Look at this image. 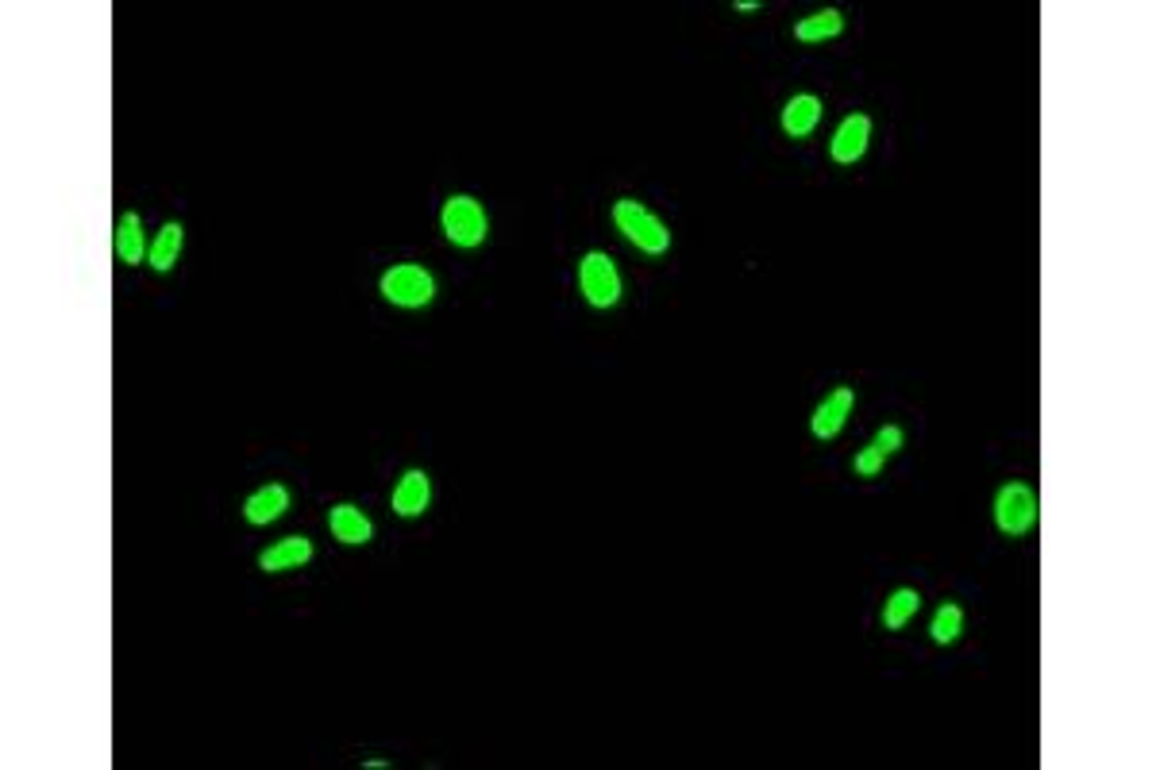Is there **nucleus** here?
Returning a JSON list of instances; mask_svg holds the SVG:
<instances>
[{
  "instance_id": "1",
  "label": "nucleus",
  "mask_w": 1156,
  "mask_h": 770,
  "mask_svg": "<svg viewBox=\"0 0 1156 770\" xmlns=\"http://www.w3.org/2000/svg\"><path fill=\"white\" fill-rule=\"evenodd\" d=\"M613 224H617V232H625L628 244L640 247L644 254H663L671 247L668 224H663L656 212L644 209L640 201H628V197H621V201L613 204Z\"/></svg>"
},
{
  "instance_id": "2",
  "label": "nucleus",
  "mask_w": 1156,
  "mask_h": 770,
  "mask_svg": "<svg viewBox=\"0 0 1156 770\" xmlns=\"http://www.w3.org/2000/svg\"><path fill=\"white\" fill-rule=\"evenodd\" d=\"M1037 512H1041V505H1037L1034 486H1026V482H1006V486L994 494V524H999V532L1010 535V540H1022V535L1034 532Z\"/></svg>"
},
{
  "instance_id": "3",
  "label": "nucleus",
  "mask_w": 1156,
  "mask_h": 770,
  "mask_svg": "<svg viewBox=\"0 0 1156 770\" xmlns=\"http://www.w3.org/2000/svg\"><path fill=\"white\" fill-rule=\"evenodd\" d=\"M440 224H444V236H448L456 247H463V251L479 247L489 232L486 209H482L474 197H463V193L448 197V204H444V212H440Z\"/></svg>"
},
{
  "instance_id": "4",
  "label": "nucleus",
  "mask_w": 1156,
  "mask_h": 770,
  "mask_svg": "<svg viewBox=\"0 0 1156 770\" xmlns=\"http://www.w3.org/2000/svg\"><path fill=\"white\" fill-rule=\"evenodd\" d=\"M578 289L594 308H613L621 300V274L617 262L605 251H590L578 259Z\"/></svg>"
},
{
  "instance_id": "5",
  "label": "nucleus",
  "mask_w": 1156,
  "mask_h": 770,
  "mask_svg": "<svg viewBox=\"0 0 1156 770\" xmlns=\"http://www.w3.org/2000/svg\"><path fill=\"white\" fill-rule=\"evenodd\" d=\"M382 297L398 308H424L436 297V277L416 262H401L382 274Z\"/></svg>"
},
{
  "instance_id": "6",
  "label": "nucleus",
  "mask_w": 1156,
  "mask_h": 770,
  "mask_svg": "<svg viewBox=\"0 0 1156 770\" xmlns=\"http://www.w3.org/2000/svg\"><path fill=\"white\" fill-rule=\"evenodd\" d=\"M868 143H872V120L863 112H852L840 120L837 135H833L829 151H833V163L840 166H852L863 158V151H868Z\"/></svg>"
},
{
  "instance_id": "7",
  "label": "nucleus",
  "mask_w": 1156,
  "mask_h": 770,
  "mask_svg": "<svg viewBox=\"0 0 1156 770\" xmlns=\"http://www.w3.org/2000/svg\"><path fill=\"white\" fill-rule=\"evenodd\" d=\"M852 405H856L852 386H837V390H833L829 398H825L822 405L814 408V416H810V431H814L817 439L840 436V428H845V420H848V413H852Z\"/></svg>"
},
{
  "instance_id": "8",
  "label": "nucleus",
  "mask_w": 1156,
  "mask_h": 770,
  "mask_svg": "<svg viewBox=\"0 0 1156 770\" xmlns=\"http://www.w3.org/2000/svg\"><path fill=\"white\" fill-rule=\"evenodd\" d=\"M432 505V482L424 471H405L398 478V486H393L390 494V509L398 512V517L413 520V517H424V509Z\"/></svg>"
},
{
  "instance_id": "9",
  "label": "nucleus",
  "mask_w": 1156,
  "mask_h": 770,
  "mask_svg": "<svg viewBox=\"0 0 1156 770\" xmlns=\"http://www.w3.org/2000/svg\"><path fill=\"white\" fill-rule=\"evenodd\" d=\"M309 559H312V540H305V535H285V540H278L274 547H267L259 555V567L267 574H282V570H302Z\"/></svg>"
},
{
  "instance_id": "10",
  "label": "nucleus",
  "mask_w": 1156,
  "mask_h": 770,
  "mask_svg": "<svg viewBox=\"0 0 1156 770\" xmlns=\"http://www.w3.org/2000/svg\"><path fill=\"white\" fill-rule=\"evenodd\" d=\"M328 528H332L335 540L347 547L370 544V535H375L370 517L363 509H355V505H332V512H328Z\"/></svg>"
},
{
  "instance_id": "11",
  "label": "nucleus",
  "mask_w": 1156,
  "mask_h": 770,
  "mask_svg": "<svg viewBox=\"0 0 1156 770\" xmlns=\"http://www.w3.org/2000/svg\"><path fill=\"white\" fill-rule=\"evenodd\" d=\"M285 509H290V489L278 486V482H270V486L255 489V494L244 501V517H247V524H255V528L274 524V520L282 517Z\"/></svg>"
},
{
  "instance_id": "12",
  "label": "nucleus",
  "mask_w": 1156,
  "mask_h": 770,
  "mask_svg": "<svg viewBox=\"0 0 1156 770\" xmlns=\"http://www.w3.org/2000/svg\"><path fill=\"white\" fill-rule=\"evenodd\" d=\"M817 120H822V100L814 93H799V97H790L787 108H782V131L790 139H806L817 128Z\"/></svg>"
},
{
  "instance_id": "13",
  "label": "nucleus",
  "mask_w": 1156,
  "mask_h": 770,
  "mask_svg": "<svg viewBox=\"0 0 1156 770\" xmlns=\"http://www.w3.org/2000/svg\"><path fill=\"white\" fill-rule=\"evenodd\" d=\"M148 239H143V224H139L135 212H123L120 224H116V259L123 262V266H139V262L148 259Z\"/></svg>"
},
{
  "instance_id": "14",
  "label": "nucleus",
  "mask_w": 1156,
  "mask_h": 770,
  "mask_svg": "<svg viewBox=\"0 0 1156 770\" xmlns=\"http://www.w3.org/2000/svg\"><path fill=\"white\" fill-rule=\"evenodd\" d=\"M181 244H186V227H181L178 220H170V224H163V232H158V236H155V244H151V251H148L151 270H158V274H166V270H170L174 262H178Z\"/></svg>"
},
{
  "instance_id": "15",
  "label": "nucleus",
  "mask_w": 1156,
  "mask_h": 770,
  "mask_svg": "<svg viewBox=\"0 0 1156 770\" xmlns=\"http://www.w3.org/2000/svg\"><path fill=\"white\" fill-rule=\"evenodd\" d=\"M840 32H845V16L837 9H822L794 24V39L799 43H825V39H837Z\"/></svg>"
},
{
  "instance_id": "16",
  "label": "nucleus",
  "mask_w": 1156,
  "mask_h": 770,
  "mask_svg": "<svg viewBox=\"0 0 1156 770\" xmlns=\"http://www.w3.org/2000/svg\"><path fill=\"white\" fill-rule=\"evenodd\" d=\"M918 608H921L918 590H895L887 597V605H883V628H887V632H903L913 616H918Z\"/></svg>"
},
{
  "instance_id": "17",
  "label": "nucleus",
  "mask_w": 1156,
  "mask_h": 770,
  "mask_svg": "<svg viewBox=\"0 0 1156 770\" xmlns=\"http://www.w3.org/2000/svg\"><path fill=\"white\" fill-rule=\"evenodd\" d=\"M964 632V608L956 605V601H945V605L936 608L933 613V625H929V636H933V643H941V648H948V643H956Z\"/></svg>"
},
{
  "instance_id": "18",
  "label": "nucleus",
  "mask_w": 1156,
  "mask_h": 770,
  "mask_svg": "<svg viewBox=\"0 0 1156 770\" xmlns=\"http://www.w3.org/2000/svg\"><path fill=\"white\" fill-rule=\"evenodd\" d=\"M883 462H887V454H883L875 443H868V447H863V451L852 459V471L860 474V478H875V474L883 471Z\"/></svg>"
},
{
  "instance_id": "19",
  "label": "nucleus",
  "mask_w": 1156,
  "mask_h": 770,
  "mask_svg": "<svg viewBox=\"0 0 1156 770\" xmlns=\"http://www.w3.org/2000/svg\"><path fill=\"white\" fill-rule=\"evenodd\" d=\"M903 439H906V436H903V428H898V424H887V428H880V431H875V439H872V443L880 447V451L890 459V454H898V451H903Z\"/></svg>"
}]
</instances>
